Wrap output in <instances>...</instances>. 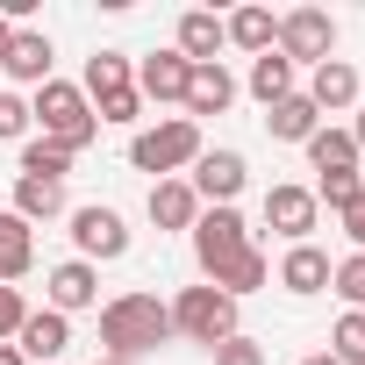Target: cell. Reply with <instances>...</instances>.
Returning a JSON list of instances; mask_svg holds the SVG:
<instances>
[{
	"instance_id": "8992f818",
	"label": "cell",
	"mask_w": 365,
	"mask_h": 365,
	"mask_svg": "<svg viewBox=\"0 0 365 365\" xmlns=\"http://www.w3.org/2000/svg\"><path fill=\"white\" fill-rule=\"evenodd\" d=\"M336 51V22L322 15V8H294L287 22H279V58L294 65V58H308V65H322Z\"/></svg>"
},
{
	"instance_id": "8fae6325",
	"label": "cell",
	"mask_w": 365,
	"mask_h": 365,
	"mask_svg": "<svg viewBox=\"0 0 365 365\" xmlns=\"http://www.w3.org/2000/svg\"><path fill=\"white\" fill-rule=\"evenodd\" d=\"M65 344H72V322H65L58 308H36V315L15 329V351H22V358H43V365H51Z\"/></svg>"
},
{
	"instance_id": "ffe728a7",
	"label": "cell",
	"mask_w": 365,
	"mask_h": 365,
	"mask_svg": "<svg viewBox=\"0 0 365 365\" xmlns=\"http://www.w3.org/2000/svg\"><path fill=\"white\" fill-rule=\"evenodd\" d=\"M93 294H101V279H93V265H86V258H72V265H58V272H51V308H58V315L93 308Z\"/></svg>"
},
{
	"instance_id": "d4e9b609",
	"label": "cell",
	"mask_w": 365,
	"mask_h": 365,
	"mask_svg": "<svg viewBox=\"0 0 365 365\" xmlns=\"http://www.w3.org/2000/svg\"><path fill=\"white\" fill-rule=\"evenodd\" d=\"M251 93L272 108V101H287L294 93V65L279 58V51H265V58H251Z\"/></svg>"
},
{
	"instance_id": "52a82bcc",
	"label": "cell",
	"mask_w": 365,
	"mask_h": 365,
	"mask_svg": "<svg viewBox=\"0 0 365 365\" xmlns=\"http://www.w3.org/2000/svg\"><path fill=\"white\" fill-rule=\"evenodd\" d=\"M244 158L237 150H201L194 158V179H187V187H194V201H215V208H230L237 194H244Z\"/></svg>"
},
{
	"instance_id": "83f0119b",
	"label": "cell",
	"mask_w": 365,
	"mask_h": 365,
	"mask_svg": "<svg viewBox=\"0 0 365 365\" xmlns=\"http://www.w3.org/2000/svg\"><path fill=\"white\" fill-rule=\"evenodd\" d=\"M329 344H336V351H329V358H336V365H365V315H344V322H336V336H329Z\"/></svg>"
},
{
	"instance_id": "5b68a950",
	"label": "cell",
	"mask_w": 365,
	"mask_h": 365,
	"mask_svg": "<svg viewBox=\"0 0 365 365\" xmlns=\"http://www.w3.org/2000/svg\"><path fill=\"white\" fill-rule=\"evenodd\" d=\"M244 251H251V230H244V215H237V208H208V215L194 222V258H201V272H208V279H215V272H230Z\"/></svg>"
},
{
	"instance_id": "603a6c76",
	"label": "cell",
	"mask_w": 365,
	"mask_h": 365,
	"mask_svg": "<svg viewBox=\"0 0 365 365\" xmlns=\"http://www.w3.org/2000/svg\"><path fill=\"white\" fill-rule=\"evenodd\" d=\"M308 165L329 179V172H351L358 165V143H351V129H315L308 136Z\"/></svg>"
},
{
	"instance_id": "ac0fdd59",
	"label": "cell",
	"mask_w": 365,
	"mask_h": 365,
	"mask_svg": "<svg viewBox=\"0 0 365 365\" xmlns=\"http://www.w3.org/2000/svg\"><path fill=\"white\" fill-rule=\"evenodd\" d=\"M230 101H237V79H230L222 65H194V72H187V108H194V115H222Z\"/></svg>"
},
{
	"instance_id": "4dcf8cb0",
	"label": "cell",
	"mask_w": 365,
	"mask_h": 365,
	"mask_svg": "<svg viewBox=\"0 0 365 365\" xmlns=\"http://www.w3.org/2000/svg\"><path fill=\"white\" fill-rule=\"evenodd\" d=\"M136 108H143V93H136V86H122V93H101V122H136Z\"/></svg>"
},
{
	"instance_id": "2e32d148",
	"label": "cell",
	"mask_w": 365,
	"mask_h": 365,
	"mask_svg": "<svg viewBox=\"0 0 365 365\" xmlns=\"http://www.w3.org/2000/svg\"><path fill=\"white\" fill-rule=\"evenodd\" d=\"M230 36H222V22L208 15V8H194V15H179V58L187 65H215V51H222Z\"/></svg>"
},
{
	"instance_id": "4fadbf2b",
	"label": "cell",
	"mask_w": 365,
	"mask_h": 365,
	"mask_svg": "<svg viewBox=\"0 0 365 365\" xmlns=\"http://www.w3.org/2000/svg\"><path fill=\"white\" fill-rule=\"evenodd\" d=\"M29 265H36V230L8 208V215H0V287H15Z\"/></svg>"
},
{
	"instance_id": "ab89813d",
	"label": "cell",
	"mask_w": 365,
	"mask_h": 365,
	"mask_svg": "<svg viewBox=\"0 0 365 365\" xmlns=\"http://www.w3.org/2000/svg\"><path fill=\"white\" fill-rule=\"evenodd\" d=\"M101 365H115V358H101Z\"/></svg>"
},
{
	"instance_id": "d6a6232c",
	"label": "cell",
	"mask_w": 365,
	"mask_h": 365,
	"mask_svg": "<svg viewBox=\"0 0 365 365\" xmlns=\"http://www.w3.org/2000/svg\"><path fill=\"white\" fill-rule=\"evenodd\" d=\"M22 322H29V308H22V294H15V287H0V336H15Z\"/></svg>"
},
{
	"instance_id": "6da1fadb",
	"label": "cell",
	"mask_w": 365,
	"mask_h": 365,
	"mask_svg": "<svg viewBox=\"0 0 365 365\" xmlns=\"http://www.w3.org/2000/svg\"><path fill=\"white\" fill-rule=\"evenodd\" d=\"M165 336H172V308L158 294H122V301L101 308V344H108L115 365H129L136 351H158Z\"/></svg>"
},
{
	"instance_id": "5bb4252c",
	"label": "cell",
	"mask_w": 365,
	"mask_h": 365,
	"mask_svg": "<svg viewBox=\"0 0 365 365\" xmlns=\"http://www.w3.org/2000/svg\"><path fill=\"white\" fill-rule=\"evenodd\" d=\"M0 72H8V79H29V86H43V79H51V36L15 29V43H8V58H0Z\"/></svg>"
},
{
	"instance_id": "d590c367",
	"label": "cell",
	"mask_w": 365,
	"mask_h": 365,
	"mask_svg": "<svg viewBox=\"0 0 365 365\" xmlns=\"http://www.w3.org/2000/svg\"><path fill=\"white\" fill-rule=\"evenodd\" d=\"M0 365H29V358H22V351H15V344H0Z\"/></svg>"
},
{
	"instance_id": "3957f363",
	"label": "cell",
	"mask_w": 365,
	"mask_h": 365,
	"mask_svg": "<svg viewBox=\"0 0 365 365\" xmlns=\"http://www.w3.org/2000/svg\"><path fill=\"white\" fill-rule=\"evenodd\" d=\"M194 158H201L194 115H172V122H158V129H143V136L129 143V165H136V172H158V179H172L179 165H194Z\"/></svg>"
},
{
	"instance_id": "74e56055",
	"label": "cell",
	"mask_w": 365,
	"mask_h": 365,
	"mask_svg": "<svg viewBox=\"0 0 365 365\" xmlns=\"http://www.w3.org/2000/svg\"><path fill=\"white\" fill-rule=\"evenodd\" d=\"M351 143H358V150H365V108H358V129H351Z\"/></svg>"
},
{
	"instance_id": "ba28073f",
	"label": "cell",
	"mask_w": 365,
	"mask_h": 365,
	"mask_svg": "<svg viewBox=\"0 0 365 365\" xmlns=\"http://www.w3.org/2000/svg\"><path fill=\"white\" fill-rule=\"evenodd\" d=\"M72 244H79V258H122L129 230L115 208H72Z\"/></svg>"
},
{
	"instance_id": "f35d334b",
	"label": "cell",
	"mask_w": 365,
	"mask_h": 365,
	"mask_svg": "<svg viewBox=\"0 0 365 365\" xmlns=\"http://www.w3.org/2000/svg\"><path fill=\"white\" fill-rule=\"evenodd\" d=\"M301 365H336V358H329V351H315V358H301Z\"/></svg>"
},
{
	"instance_id": "4316f807",
	"label": "cell",
	"mask_w": 365,
	"mask_h": 365,
	"mask_svg": "<svg viewBox=\"0 0 365 365\" xmlns=\"http://www.w3.org/2000/svg\"><path fill=\"white\" fill-rule=\"evenodd\" d=\"M208 287H222V294L237 301V294H251V287H265V258H258V251H244V258H237L230 272H215Z\"/></svg>"
},
{
	"instance_id": "9a60e30c",
	"label": "cell",
	"mask_w": 365,
	"mask_h": 365,
	"mask_svg": "<svg viewBox=\"0 0 365 365\" xmlns=\"http://www.w3.org/2000/svg\"><path fill=\"white\" fill-rule=\"evenodd\" d=\"M329 272H336V265H329L315 244H294V251L279 258V287H287V294H322V287H329Z\"/></svg>"
},
{
	"instance_id": "836d02e7",
	"label": "cell",
	"mask_w": 365,
	"mask_h": 365,
	"mask_svg": "<svg viewBox=\"0 0 365 365\" xmlns=\"http://www.w3.org/2000/svg\"><path fill=\"white\" fill-rule=\"evenodd\" d=\"M22 129H29V108L15 93H0V136H22Z\"/></svg>"
},
{
	"instance_id": "277c9868",
	"label": "cell",
	"mask_w": 365,
	"mask_h": 365,
	"mask_svg": "<svg viewBox=\"0 0 365 365\" xmlns=\"http://www.w3.org/2000/svg\"><path fill=\"white\" fill-rule=\"evenodd\" d=\"M172 329L215 351V344H230V336H237V301H230L222 287H187V294L172 301Z\"/></svg>"
},
{
	"instance_id": "8d00e7d4",
	"label": "cell",
	"mask_w": 365,
	"mask_h": 365,
	"mask_svg": "<svg viewBox=\"0 0 365 365\" xmlns=\"http://www.w3.org/2000/svg\"><path fill=\"white\" fill-rule=\"evenodd\" d=\"M8 43H15V22H0V58H8Z\"/></svg>"
},
{
	"instance_id": "1f68e13d",
	"label": "cell",
	"mask_w": 365,
	"mask_h": 365,
	"mask_svg": "<svg viewBox=\"0 0 365 365\" xmlns=\"http://www.w3.org/2000/svg\"><path fill=\"white\" fill-rule=\"evenodd\" d=\"M215 365H265V351L251 336H230V344H215Z\"/></svg>"
},
{
	"instance_id": "30bf717a",
	"label": "cell",
	"mask_w": 365,
	"mask_h": 365,
	"mask_svg": "<svg viewBox=\"0 0 365 365\" xmlns=\"http://www.w3.org/2000/svg\"><path fill=\"white\" fill-rule=\"evenodd\" d=\"M187 58H179V51H158V58H143L136 65V93L143 101H187Z\"/></svg>"
},
{
	"instance_id": "44dd1931",
	"label": "cell",
	"mask_w": 365,
	"mask_h": 365,
	"mask_svg": "<svg viewBox=\"0 0 365 365\" xmlns=\"http://www.w3.org/2000/svg\"><path fill=\"white\" fill-rule=\"evenodd\" d=\"M222 36H230L237 51H258V58H265V51L279 43V22H272L265 8H237V15L222 22Z\"/></svg>"
},
{
	"instance_id": "9c48e42d",
	"label": "cell",
	"mask_w": 365,
	"mask_h": 365,
	"mask_svg": "<svg viewBox=\"0 0 365 365\" xmlns=\"http://www.w3.org/2000/svg\"><path fill=\"white\" fill-rule=\"evenodd\" d=\"M265 230L308 244V230H315V194H308V187H272V194H265Z\"/></svg>"
},
{
	"instance_id": "7c38bea8",
	"label": "cell",
	"mask_w": 365,
	"mask_h": 365,
	"mask_svg": "<svg viewBox=\"0 0 365 365\" xmlns=\"http://www.w3.org/2000/svg\"><path fill=\"white\" fill-rule=\"evenodd\" d=\"M150 222L158 230H194L201 222V201H194L187 179H158V187H150Z\"/></svg>"
},
{
	"instance_id": "e575fe53",
	"label": "cell",
	"mask_w": 365,
	"mask_h": 365,
	"mask_svg": "<svg viewBox=\"0 0 365 365\" xmlns=\"http://www.w3.org/2000/svg\"><path fill=\"white\" fill-rule=\"evenodd\" d=\"M336 222H344V237H351V244H358V251H365V194H358V201H351V208H344V215H336Z\"/></svg>"
},
{
	"instance_id": "f546056e",
	"label": "cell",
	"mask_w": 365,
	"mask_h": 365,
	"mask_svg": "<svg viewBox=\"0 0 365 365\" xmlns=\"http://www.w3.org/2000/svg\"><path fill=\"white\" fill-rule=\"evenodd\" d=\"M329 287H336L344 301H358V308H365V251H358V258H344V265L329 272Z\"/></svg>"
},
{
	"instance_id": "7402d4cb",
	"label": "cell",
	"mask_w": 365,
	"mask_h": 365,
	"mask_svg": "<svg viewBox=\"0 0 365 365\" xmlns=\"http://www.w3.org/2000/svg\"><path fill=\"white\" fill-rule=\"evenodd\" d=\"M15 215L36 230L51 215H65V187H51V179H15Z\"/></svg>"
},
{
	"instance_id": "cb8c5ba5",
	"label": "cell",
	"mask_w": 365,
	"mask_h": 365,
	"mask_svg": "<svg viewBox=\"0 0 365 365\" xmlns=\"http://www.w3.org/2000/svg\"><path fill=\"white\" fill-rule=\"evenodd\" d=\"M122 86H136V79H129V58H122V51H93V58H86V86H79V93H93V101H101V93H122Z\"/></svg>"
},
{
	"instance_id": "d6986e66",
	"label": "cell",
	"mask_w": 365,
	"mask_h": 365,
	"mask_svg": "<svg viewBox=\"0 0 365 365\" xmlns=\"http://www.w3.org/2000/svg\"><path fill=\"white\" fill-rule=\"evenodd\" d=\"M265 129H272L279 143H308V136L322 129V115H315V101H308V93H287V101H272Z\"/></svg>"
},
{
	"instance_id": "e0dca14e",
	"label": "cell",
	"mask_w": 365,
	"mask_h": 365,
	"mask_svg": "<svg viewBox=\"0 0 365 365\" xmlns=\"http://www.w3.org/2000/svg\"><path fill=\"white\" fill-rule=\"evenodd\" d=\"M308 101H315V115H322V108H351V101H358V72H351L344 58H322L315 79H308Z\"/></svg>"
},
{
	"instance_id": "484cf974",
	"label": "cell",
	"mask_w": 365,
	"mask_h": 365,
	"mask_svg": "<svg viewBox=\"0 0 365 365\" xmlns=\"http://www.w3.org/2000/svg\"><path fill=\"white\" fill-rule=\"evenodd\" d=\"M65 172H72V158L58 150V143H22V179H51V187H65Z\"/></svg>"
},
{
	"instance_id": "7a4b0ae2",
	"label": "cell",
	"mask_w": 365,
	"mask_h": 365,
	"mask_svg": "<svg viewBox=\"0 0 365 365\" xmlns=\"http://www.w3.org/2000/svg\"><path fill=\"white\" fill-rule=\"evenodd\" d=\"M29 115L43 122V143H58L65 158H79V150L101 136V115H93V108H86V93H79V86H65V79H43Z\"/></svg>"
},
{
	"instance_id": "f1b7e54d",
	"label": "cell",
	"mask_w": 365,
	"mask_h": 365,
	"mask_svg": "<svg viewBox=\"0 0 365 365\" xmlns=\"http://www.w3.org/2000/svg\"><path fill=\"white\" fill-rule=\"evenodd\" d=\"M358 194H365V187H358V172H329V179H322V194H315V208H322V201H329V208H336V215H344V208H351V201H358Z\"/></svg>"
}]
</instances>
